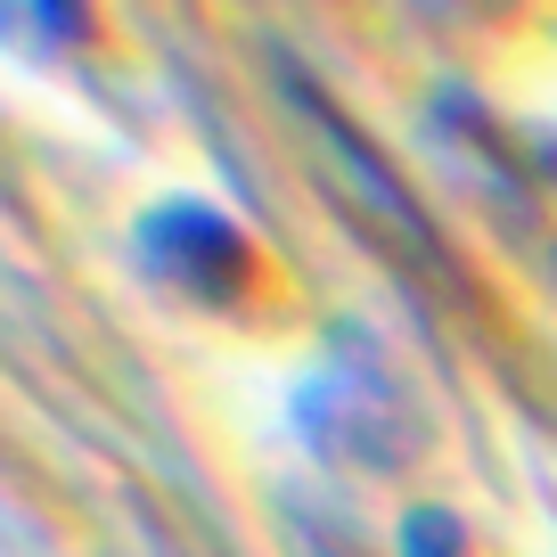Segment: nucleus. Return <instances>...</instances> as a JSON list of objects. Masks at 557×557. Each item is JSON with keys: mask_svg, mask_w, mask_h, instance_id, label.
<instances>
[{"mask_svg": "<svg viewBox=\"0 0 557 557\" xmlns=\"http://www.w3.org/2000/svg\"><path fill=\"white\" fill-rule=\"evenodd\" d=\"M17 9H25V17H41L58 41H83L90 34V9H83V0H17Z\"/></svg>", "mask_w": 557, "mask_h": 557, "instance_id": "2", "label": "nucleus"}, {"mask_svg": "<svg viewBox=\"0 0 557 557\" xmlns=\"http://www.w3.org/2000/svg\"><path fill=\"white\" fill-rule=\"evenodd\" d=\"M451 9H468V17H517L524 0H451Z\"/></svg>", "mask_w": 557, "mask_h": 557, "instance_id": "3", "label": "nucleus"}, {"mask_svg": "<svg viewBox=\"0 0 557 557\" xmlns=\"http://www.w3.org/2000/svg\"><path fill=\"white\" fill-rule=\"evenodd\" d=\"M139 246H148V271H157V278H173L181 296H206V304L238 296L246 278H255V246H246L222 213H206V206L157 213Z\"/></svg>", "mask_w": 557, "mask_h": 557, "instance_id": "1", "label": "nucleus"}]
</instances>
